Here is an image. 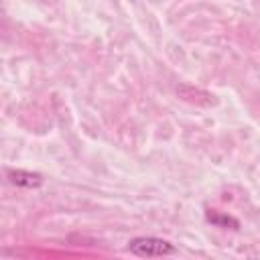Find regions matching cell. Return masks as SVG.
I'll list each match as a JSON object with an SVG mask.
<instances>
[{
	"mask_svg": "<svg viewBox=\"0 0 260 260\" xmlns=\"http://www.w3.org/2000/svg\"><path fill=\"white\" fill-rule=\"evenodd\" d=\"M128 250L140 258H156V256H169L175 254V246L162 238H154V236H140V238H132L128 242Z\"/></svg>",
	"mask_w": 260,
	"mask_h": 260,
	"instance_id": "6da1fadb",
	"label": "cell"
},
{
	"mask_svg": "<svg viewBox=\"0 0 260 260\" xmlns=\"http://www.w3.org/2000/svg\"><path fill=\"white\" fill-rule=\"evenodd\" d=\"M6 177L12 185L16 187H41L43 185V175L41 173H32V171H22V169H8Z\"/></svg>",
	"mask_w": 260,
	"mask_h": 260,
	"instance_id": "7a4b0ae2",
	"label": "cell"
},
{
	"mask_svg": "<svg viewBox=\"0 0 260 260\" xmlns=\"http://www.w3.org/2000/svg\"><path fill=\"white\" fill-rule=\"evenodd\" d=\"M205 217H207V221H211L217 228H232V230L240 228V221L236 217H230V215H223V213H217V211H207Z\"/></svg>",
	"mask_w": 260,
	"mask_h": 260,
	"instance_id": "3957f363",
	"label": "cell"
}]
</instances>
